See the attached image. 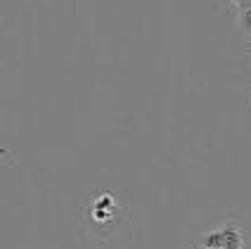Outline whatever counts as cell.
I'll return each instance as SVG.
<instances>
[{
	"label": "cell",
	"mask_w": 251,
	"mask_h": 249,
	"mask_svg": "<svg viewBox=\"0 0 251 249\" xmlns=\"http://www.w3.org/2000/svg\"><path fill=\"white\" fill-rule=\"evenodd\" d=\"M199 247H218V249H244V230L235 221H225L221 228L209 230L199 237Z\"/></svg>",
	"instance_id": "cell-1"
},
{
	"label": "cell",
	"mask_w": 251,
	"mask_h": 249,
	"mask_svg": "<svg viewBox=\"0 0 251 249\" xmlns=\"http://www.w3.org/2000/svg\"><path fill=\"white\" fill-rule=\"evenodd\" d=\"M237 22H239V28H244V31L251 33V7L249 10H242V12L237 14Z\"/></svg>",
	"instance_id": "cell-2"
},
{
	"label": "cell",
	"mask_w": 251,
	"mask_h": 249,
	"mask_svg": "<svg viewBox=\"0 0 251 249\" xmlns=\"http://www.w3.org/2000/svg\"><path fill=\"white\" fill-rule=\"evenodd\" d=\"M225 2L235 5V7H237L239 12H242V10H249V7H251V0H225Z\"/></svg>",
	"instance_id": "cell-3"
},
{
	"label": "cell",
	"mask_w": 251,
	"mask_h": 249,
	"mask_svg": "<svg viewBox=\"0 0 251 249\" xmlns=\"http://www.w3.org/2000/svg\"><path fill=\"white\" fill-rule=\"evenodd\" d=\"M247 53H251V41L247 43Z\"/></svg>",
	"instance_id": "cell-4"
},
{
	"label": "cell",
	"mask_w": 251,
	"mask_h": 249,
	"mask_svg": "<svg viewBox=\"0 0 251 249\" xmlns=\"http://www.w3.org/2000/svg\"><path fill=\"white\" fill-rule=\"evenodd\" d=\"M206 249H218V247H206Z\"/></svg>",
	"instance_id": "cell-5"
}]
</instances>
